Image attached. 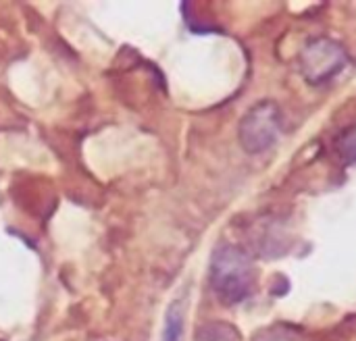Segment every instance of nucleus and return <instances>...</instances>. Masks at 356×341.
I'll list each match as a JSON object with an SVG mask.
<instances>
[{"label":"nucleus","mask_w":356,"mask_h":341,"mask_svg":"<svg viewBox=\"0 0 356 341\" xmlns=\"http://www.w3.org/2000/svg\"><path fill=\"white\" fill-rule=\"evenodd\" d=\"M298 63L305 81L311 85H321L346 69L348 52L332 38H315L300 50Z\"/></svg>","instance_id":"nucleus-3"},{"label":"nucleus","mask_w":356,"mask_h":341,"mask_svg":"<svg viewBox=\"0 0 356 341\" xmlns=\"http://www.w3.org/2000/svg\"><path fill=\"white\" fill-rule=\"evenodd\" d=\"M181 335H184V308L179 302H171L165 315L163 341H181Z\"/></svg>","instance_id":"nucleus-5"},{"label":"nucleus","mask_w":356,"mask_h":341,"mask_svg":"<svg viewBox=\"0 0 356 341\" xmlns=\"http://www.w3.org/2000/svg\"><path fill=\"white\" fill-rule=\"evenodd\" d=\"M282 133V110L273 100H261L246 110L238 125V140L244 152L263 154Z\"/></svg>","instance_id":"nucleus-2"},{"label":"nucleus","mask_w":356,"mask_h":341,"mask_svg":"<svg viewBox=\"0 0 356 341\" xmlns=\"http://www.w3.org/2000/svg\"><path fill=\"white\" fill-rule=\"evenodd\" d=\"M334 148L344 165H356V125H350L340 131Z\"/></svg>","instance_id":"nucleus-6"},{"label":"nucleus","mask_w":356,"mask_h":341,"mask_svg":"<svg viewBox=\"0 0 356 341\" xmlns=\"http://www.w3.org/2000/svg\"><path fill=\"white\" fill-rule=\"evenodd\" d=\"M194 341H242V335L225 321H209L198 327Z\"/></svg>","instance_id":"nucleus-4"},{"label":"nucleus","mask_w":356,"mask_h":341,"mask_svg":"<svg viewBox=\"0 0 356 341\" xmlns=\"http://www.w3.org/2000/svg\"><path fill=\"white\" fill-rule=\"evenodd\" d=\"M209 279L217 300L225 306H236L254 294L259 273L252 256L244 248L236 244H221L213 252Z\"/></svg>","instance_id":"nucleus-1"}]
</instances>
